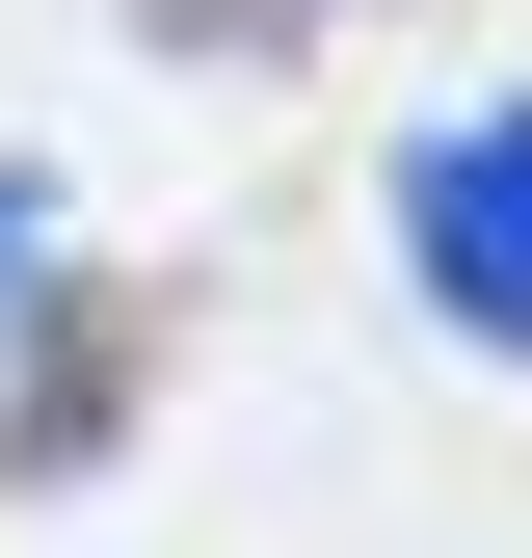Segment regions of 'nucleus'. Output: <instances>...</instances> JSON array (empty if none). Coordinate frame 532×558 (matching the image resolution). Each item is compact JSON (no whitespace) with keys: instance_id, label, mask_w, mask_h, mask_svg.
Segmentation results:
<instances>
[{"instance_id":"obj_3","label":"nucleus","mask_w":532,"mask_h":558,"mask_svg":"<svg viewBox=\"0 0 532 558\" xmlns=\"http://www.w3.org/2000/svg\"><path fill=\"white\" fill-rule=\"evenodd\" d=\"M27 266H53V160H0V293H27Z\"/></svg>"},{"instance_id":"obj_1","label":"nucleus","mask_w":532,"mask_h":558,"mask_svg":"<svg viewBox=\"0 0 532 558\" xmlns=\"http://www.w3.org/2000/svg\"><path fill=\"white\" fill-rule=\"evenodd\" d=\"M373 214H399V293L480 345V373H532V81H506V107H452V133H399Z\"/></svg>"},{"instance_id":"obj_2","label":"nucleus","mask_w":532,"mask_h":558,"mask_svg":"<svg viewBox=\"0 0 532 558\" xmlns=\"http://www.w3.org/2000/svg\"><path fill=\"white\" fill-rule=\"evenodd\" d=\"M133 426V293H81V319H27V399H0V478H81Z\"/></svg>"}]
</instances>
